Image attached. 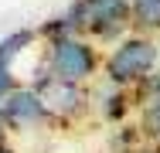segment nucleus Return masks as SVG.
Listing matches in <instances>:
<instances>
[{
	"instance_id": "nucleus-1",
	"label": "nucleus",
	"mask_w": 160,
	"mask_h": 153,
	"mask_svg": "<svg viewBox=\"0 0 160 153\" xmlns=\"http://www.w3.org/2000/svg\"><path fill=\"white\" fill-rule=\"evenodd\" d=\"M160 48L150 34H129L123 41H116V48L106 55V82L129 89V85H143L153 72H157Z\"/></svg>"
},
{
	"instance_id": "nucleus-2",
	"label": "nucleus",
	"mask_w": 160,
	"mask_h": 153,
	"mask_svg": "<svg viewBox=\"0 0 160 153\" xmlns=\"http://www.w3.org/2000/svg\"><path fill=\"white\" fill-rule=\"evenodd\" d=\"M96 68H99V51L92 48V41L78 37V34L55 37L44 48V72L62 78V82L82 85L96 75Z\"/></svg>"
},
{
	"instance_id": "nucleus-3",
	"label": "nucleus",
	"mask_w": 160,
	"mask_h": 153,
	"mask_svg": "<svg viewBox=\"0 0 160 153\" xmlns=\"http://www.w3.org/2000/svg\"><path fill=\"white\" fill-rule=\"evenodd\" d=\"M78 10L82 31H89L99 41H119L133 24V3L129 0H72Z\"/></svg>"
},
{
	"instance_id": "nucleus-4",
	"label": "nucleus",
	"mask_w": 160,
	"mask_h": 153,
	"mask_svg": "<svg viewBox=\"0 0 160 153\" xmlns=\"http://www.w3.org/2000/svg\"><path fill=\"white\" fill-rule=\"evenodd\" d=\"M34 89H38L41 102H44V109H48V119L68 122V119H75V116H82L85 106H89V95L82 92V85L62 82V78L48 75L44 68H41V78L34 82Z\"/></svg>"
},
{
	"instance_id": "nucleus-5",
	"label": "nucleus",
	"mask_w": 160,
	"mask_h": 153,
	"mask_svg": "<svg viewBox=\"0 0 160 153\" xmlns=\"http://www.w3.org/2000/svg\"><path fill=\"white\" fill-rule=\"evenodd\" d=\"M0 119L7 129H31L48 119V109L34 85H17L3 102H0Z\"/></svg>"
},
{
	"instance_id": "nucleus-6",
	"label": "nucleus",
	"mask_w": 160,
	"mask_h": 153,
	"mask_svg": "<svg viewBox=\"0 0 160 153\" xmlns=\"http://www.w3.org/2000/svg\"><path fill=\"white\" fill-rule=\"evenodd\" d=\"M31 44H34V31L31 27L10 31V34L0 41V61H3V65H14V58H17L24 48H31Z\"/></svg>"
},
{
	"instance_id": "nucleus-7",
	"label": "nucleus",
	"mask_w": 160,
	"mask_h": 153,
	"mask_svg": "<svg viewBox=\"0 0 160 153\" xmlns=\"http://www.w3.org/2000/svg\"><path fill=\"white\" fill-rule=\"evenodd\" d=\"M140 129L147 140L160 146V102H143L140 106Z\"/></svg>"
},
{
	"instance_id": "nucleus-8",
	"label": "nucleus",
	"mask_w": 160,
	"mask_h": 153,
	"mask_svg": "<svg viewBox=\"0 0 160 153\" xmlns=\"http://www.w3.org/2000/svg\"><path fill=\"white\" fill-rule=\"evenodd\" d=\"M136 89H140V106H143V102H160V68L143 85H136Z\"/></svg>"
},
{
	"instance_id": "nucleus-9",
	"label": "nucleus",
	"mask_w": 160,
	"mask_h": 153,
	"mask_svg": "<svg viewBox=\"0 0 160 153\" xmlns=\"http://www.w3.org/2000/svg\"><path fill=\"white\" fill-rule=\"evenodd\" d=\"M17 89V82H14V72H10V65H3L0 61V102L10 95V92Z\"/></svg>"
},
{
	"instance_id": "nucleus-10",
	"label": "nucleus",
	"mask_w": 160,
	"mask_h": 153,
	"mask_svg": "<svg viewBox=\"0 0 160 153\" xmlns=\"http://www.w3.org/2000/svg\"><path fill=\"white\" fill-rule=\"evenodd\" d=\"M0 153H14V150H10V146H7V143H3V140H0Z\"/></svg>"
},
{
	"instance_id": "nucleus-11",
	"label": "nucleus",
	"mask_w": 160,
	"mask_h": 153,
	"mask_svg": "<svg viewBox=\"0 0 160 153\" xmlns=\"http://www.w3.org/2000/svg\"><path fill=\"white\" fill-rule=\"evenodd\" d=\"M3 129H7V126H3V119H0V133H3Z\"/></svg>"
},
{
	"instance_id": "nucleus-12",
	"label": "nucleus",
	"mask_w": 160,
	"mask_h": 153,
	"mask_svg": "<svg viewBox=\"0 0 160 153\" xmlns=\"http://www.w3.org/2000/svg\"><path fill=\"white\" fill-rule=\"evenodd\" d=\"M150 153H160V150H150Z\"/></svg>"
}]
</instances>
